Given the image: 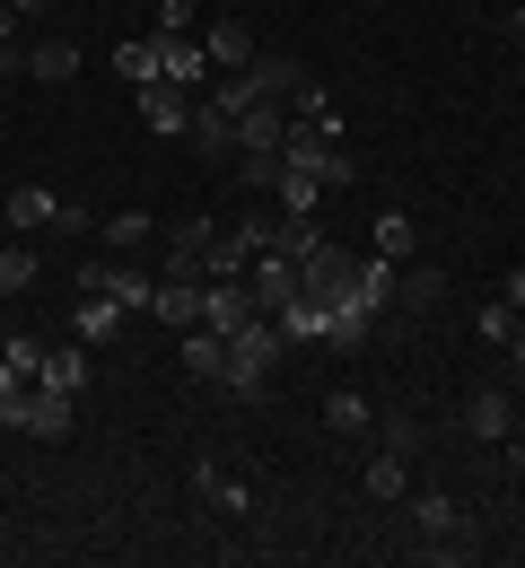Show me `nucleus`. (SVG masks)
<instances>
[{
  "label": "nucleus",
  "mask_w": 525,
  "mask_h": 568,
  "mask_svg": "<svg viewBox=\"0 0 525 568\" xmlns=\"http://www.w3.org/2000/svg\"><path fill=\"white\" fill-rule=\"evenodd\" d=\"M412 245H421V227H412V219H403V211H385V219H376L368 254H385V263H412Z\"/></svg>",
  "instance_id": "6ab92c4d"
},
{
  "label": "nucleus",
  "mask_w": 525,
  "mask_h": 568,
  "mask_svg": "<svg viewBox=\"0 0 525 568\" xmlns=\"http://www.w3.org/2000/svg\"><path fill=\"white\" fill-rule=\"evenodd\" d=\"M9 27H18V9H9V0H0V44H9Z\"/></svg>",
  "instance_id": "c85d7f7f"
},
{
  "label": "nucleus",
  "mask_w": 525,
  "mask_h": 568,
  "mask_svg": "<svg viewBox=\"0 0 525 568\" xmlns=\"http://www.w3.org/2000/svg\"><path fill=\"white\" fill-rule=\"evenodd\" d=\"M473 333L508 351V342H517V306H508V297H499V306H482V315H473Z\"/></svg>",
  "instance_id": "393cba45"
},
{
  "label": "nucleus",
  "mask_w": 525,
  "mask_h": 568,
  "mask_svg": "<svg viewBox=\"0 0 525 568\" xmlns=\"http://www.w3.org/2000/svg\"><path fill=\"white\" fill-rule=\"evenodd\" d=\"M9 9H18V18H36V9H44V0H9Z\"/></svg>",
  "instance_id": "7c9ffc66"
},
{
  "label": "nucleus",
  "mask_w": 525,
  "mask_h": 568,
  "mask_svg": "<svg viewBox=\"0 0 525 568\" xmlns=\"http://www.w3.org/2000/svg\"><path fill=\"white\" fill-rule=\"evenodd\" d=\"M202 53H211V79H220V71H245V62H254V36H245L236 18H220V27L202 36Z\"/></svg>",
  "instance_id": "4468645a"
},
{
  "label": "nucleus",
  "mask_w": 525,
  "mask_h": 568,
  "mask_svg": "<svg viewBox=\"0 0 525 568\" xmlns=\"http://www.w3.org/2000/svg\"><path fill=\"white\" fill-rule=\"evenodd\" d=\"M150 315H158V324H175V333H193V324H202V281H158L150 288Z\"/></svg>",
  "instance_id": "9b49d317"
},
{
  "label": "nucleus",
  "mask_w": 525,
  "mask_h": 568,
  "mask_svg": "<svg viewBox=\"0 0 525 568\" xmlns=\"http://www.w3.org/2000/svg\"><path fill=\"white\" fill-rule=\"evenodd\" d=\"M193 490L211 498L220 516H245V498H254V490H245V481H236V473H228V464H202V473H193Z\"/></svg>",
  "instance_id": "dca6fc26"
},
{
  "label": "nucleus",
  "mask_w": 525,
  "mask_h": 568,
  "mask_svg": "<svg viewBox=\"0 0 525 568\" xmlns=\"http://www.w3.org/2000/svg\"><path fill=\"white\" fill-rule=\"evenodd\" d=\"M0 219H9L18 236H53V219H62V202H53L44 184H18V193L0 202Z\"/></svg>",
  "instance_id": "9d476101"
},
{
  "label": "nucleus",
  "mask_w": 525,
  "mask_h": 568,
  "mask_svg": "<svg viewBox=\"0 0 525 568\" xmlns=\"http://www.w3.org/2000/svg\"><path fill=\"white\" fill-rule=\"evenodd\" d=\"M464 428H473V437H491V446H508V394H499V385H482V394H473V403H464Z\"/></svg>",
  "instance_id": "ddd939ff"
},
{
  "label": "nucleus",
  "mask_w": 525,
  "mask_h": 568,
  "mask_svg": "<svg viewBox=\"0 0 525 568\" xmlns=\"http://www.w3.org/2000/svg\"><path fill=\"white\" fill-rule=\"evenodd\" d=\"M114 71L132 79V88H150L158 79V36H123V44H114Z\"/></svg>",
  "instance_id": "412c9836"
},
{
  "label": "nucleus",
  "mask_w": 525,
  "mask_h": 568,
  "mask_svg": "<svg viewBox=\"0 0 525 568\" xmlns=\"http://www.w3.org/2000/svg\"><path fill=\"white\" fill-rule=\"evenodd\" d=\"M123 315H132L123 297H79L71 333H79V342H88V351H97V342H114V333H123Z\"/></svg>",
  "instance_id": "f8f14e48"
},
{
  "label": "nucleus",
  "mask_w": 525,
  "mask_h": 568,
  "mask_svg": "<svg viewBox=\"0 0 525 568\" xmlns=\"http://www.w3.org/2000/svg\"><path fill=\"white\" fill-rule=\"evenodd\" d=\"M175 351H184V376H202V385H220V376H228V333H220V324L175 333Z\"/></svg>",
  "instance_id": "6e6552de"
},
{
  "label": "nucleus",
  "mask_w": 525,
  "mask_h": 568,
  "mask_svg": "<svg viewBox=\"0 0 525 568\" xmlns=\"http://www.w3.org/2000/svg\"><path fill=\"white\" fill-rule=\"evenodd\" d=\"M44 385H71V394H88V342H53V351H44Z\"/></svg>",
  "instance_id": "a211bd4d"
},
{
  "label": "nucleus",
  "mask_w": 525,
  "mask_h": 568,
  "mask_svg": "<svg viewBox=\"0 0 525 568\" xmlns=\"http://www.w3.org/2000/svg\"><path fill=\"white\" fill-rule=\"evenodd\" d=\"M508 473H517V481H525V437H517V446H508Z\"/></svg>",
  "instance_id": "cd10ccee"
},
{
  "label": "nucleus",
  "mask_w": 525,
  "mask_h": 568,
  "mask_svg": "<svg viewBox=\"0 0 525 568\" xmlns=\"http://www.w3.org/2000/svg\"><path fill=\"white\" fill-rule=\"evenodd\" d=\"M508 36H517V44H525V9H508Z\"/></svg>",
  "instance_id": "c756f323"
},
{
  "label": "nucleus",
  "mask_w": 525,
  "mask_h": 568,
  "mask_svg": "<svg viewBox=\"0 0 525 568\" xmlns=\"http://www.w3.org/2000/svg\"><path fill=\"white\" fill-rule=\"evenodd\" d=\"M281 351H290V333L272 324V315H245L236 333H228V394H263L272 385V367H281Z\"/></svg>",
  "instance_id": "f257e3e1"
},
{
  "label": "nucleus",
  "mask_w": 525,
  "mask_h": 568,
  "mask_svg": "<svg viewBox=\"0 0 525 568\" xmlns=\"http://www.w3.org/2000/svg\"><path fill=\"white\" fill-rule=\"evenodd\" d=\"M508 306H517V315H525V263H517V272H508Z\"/></svg>",
  "instance_id": "a878e982"
},
{
  "label": "nucleus",
  "mask_w": 525,
  "mask_h": 568,
  "mask_svg": "<svg viewBox=\"0 0 525 568\" xmlns=\"http://www.w3.org/2000/svg\"><path fill=\"white\" fill-rule=\"evenodd\" d=\"M184 141L202 149V158H220V166H236V114L202 97V105H193V132H184Z\"/></svg>",
  "instance_id": "1a4fd4ad"
},
{
  "label": "nucleus",
  "mask_w": 525,
  "mask_h": 568,
  "mask_svg": "<svg viewBox=\"0 0 525 568\" xmlns=\"http://www.w3.org/2000/svg\"><path fill=\"white\" fill-rule=\"evenodd\" d=\"M412 534H421V560L430 568L473 560V507H455V498H438V490L412 498Z\"/></svg>",
  "instance_id": "7ed1b4c3"
},
{
  "label": "nucleus",
  "mask_w": 525,
  "mask_h": 568,
  "mask_svg": "<svg viewBox=\"0 0 525 568\" xmlns=\"http://www.w3.org/2000/svg\"><path fill=\"white\" fill-rule=\"evenodd\" d=\"M79 71V44L71 36H44V44H27V79H71Z\"/></svg>",
  "instance_id": "f3484780"
},
{
  "label": "nucleus",
  "mask_w": 525,
  "mask_h": 568,
  "mask_svg": "<svg viewBox=\"0 0 525 568\" xmlns=\"http://www.w3.org/2000/svg\"><path fill=\"white\" fill-rule=\"evenodd\" d=\"M97 236L132 254V245H150V219H141V211H114V219H97Z\"/></svg>",
  "instance_id": "b1692460"
},
{
  "label": "nucleus",
  "mask_w": 525,
  "mask_h": 568,
  "mask_svg": "<svg viewBox=\"0 0 525 568\" xmlns=\"http://www.w3.org/2000/svg\"><path fill=\"white\" fill-rule=\"evenodd\" d=\"M394 297H403V306H438V297H447V272L412 263V272H394Z\"/></svg>",
  "instance_id": "4be33fe9"
},
{
  "label": "nucleus",
  "mask_w": 525,
  "mask_h": 568,
  "mask_svg": "<svg viewBox=\"0 0 525 568\" xmlns=\"http://www.w3.org/2000/svg\"><path fill=\"white\" fill-rule=\"evenodd\" d=\"M211 245H220V227H211V219L166 227V272H158V281H211Z\"/></svg>",
  "instance_id": "39448f33"
},
{
  "label": "nucleus",
  "mask_w": 525,
  "mask_h": 568,
  "mask_svg": "<svg viewBox=\"0 0 525 568\" xmlns=\"http://www.w3.org/2000/svg\"><path fill=\"white\" fill-rule=\"evenodd\" d=\"M36 281H44V263H36V245H0V297H27Z\"/></svg>",
  "instance_id": "aec40b11"
},
{
  "label": "nucleus",
  "mask_w": 525,
  "mask_h": 568,
  "mask_svg": "<svg viewBox=\"0 0 525 568\" xmlns=\"http://www.w3.org/2000/svg\"><path fill=\"white\" fill-rule=\"evenodd\" d=\"M71 288H79V297H123V306H141V315H150L158 272H132V263H79Z\"/></svg>",
  "instance_id": "20e7f679"
},
{
  "label": "nucleus",
  "mask_w": 525,
  "mask_h": 568,
  "mask_svg": "<svg viewBox=\"0 0 525 568\" xmlns=\"http://www.w3.org/2000/svg\"><path fill=\"white\" fill-rule=\"evenodd\" d=\"M0 420L18 428V437H44V446H62V437L79 428V394H71V385H44V376H36V385H18V394L0 403Z\"/></svg>",
  "instance_id": "f03ea898"
},
{
  "label": "nucleus",
  "mask_w": 525,
  "mask_h": 568,
  "mask_svg": "<svg viewBox=\"0 0 525 568\" xmlns=\"http://www.w3.org/2000/svg\"><path fill=\"white\" fill-rule=\"evenodd\" d=\"M324 420H333V437H360L376 412H368V394H333V403H324Z\"/></svg>",
  "instance_id": "5701e85b"
},
{
  "label": "nucleus",
  "mask_w": 525,
  "mask_h": 568,
  "mask_svg": "<svg viewBox=\"0 0 525 568\" xmlns=\"http://www.w3.org/2000/svg\"><path fill=\"white\" fill-rule=\"evenodd\" d=\"M132 97H141V123H150V132H166V141H184V132H193V105H202L193 88L150 79V88H132Z\"/></svg>",
  "instance_id": "423d86ee"
},
{
  "label": "nucleus",
  "mask_w": 525,
  "mask_h": 568,
  "mask_svg": "<svg viewBox=\"0 0 525 568\" xmlns=\"http://www.w3.org/2000/svg\"><path fill=\"white\" fill-rule=\"evenodd\" d=\"M158 79H175V88H211V53H202V36H158Z\"/></svg>",
  "instance_id": "0eeeda50"
},
{
  "label": "nucleus",
  "mask_w": 525,
  "mask_h": 568,
  "mask_svg": "<svg viewBox=\"0 0 525 568\" xmlns=\"http://www.w3.org/2000/svg\"><path fill=\"white\" fill-rule=\"evenodd\" d=\"M508 367H517V376H525V324H517V342H508Z\"/></svg>",
  "instance_id": "bb28decb"
},
{
  "label": "nucleus",
  "mask_w": 525,
  "mask_h": 568,
  "mask_svg": "<svg viewBox=\"0 0 525 568\" xmlns=\"http://www.w3.org/2000/svg\"><path fill=\"white\" fill-rule=\"evenodd\" d=\"M403 455H412V446L385 437V446L368 455V473H360V490H368V498H403Z\"/></svg>",
  "instance_id": "2eb2a0df"
}]
</instances>
